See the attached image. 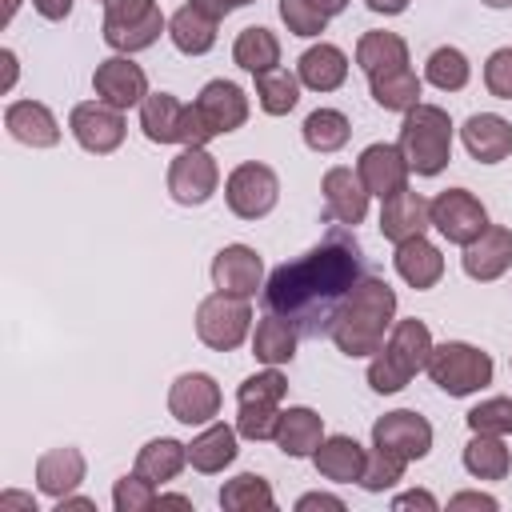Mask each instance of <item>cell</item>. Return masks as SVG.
<instances>
[{
    "mask_svg": "<svg viewBox=\"0 0 512 512\" xmlns=\"http://www.w3.org/2000/svg\"><path fill=\"white\" fill-rule=\"evenodd\" d=\"M284 392H288V380L268 364L264 372L248 376V380L236 388V404H276V408H280Z\"/></svg>",
    "mask_w": 512,
    "mask_h": 512,
    "instance_id": "cell-43",
    "label": "cell"
},
{
    "mask_svg": "<svg viewBox=\"0 0 512 512\" xmlns=\"http://www.w3.org/2000/svg\"><path fill=\"white\" fill-rule=\"evenodd\" d=\"M484 88L496 100H512V48H496L484 60Z\"/></svg>",
    "mask_w": 512,
    "mask_h": 512,
    "instance_id": "cell-47",
    "label": "cell"
},
{
    "mask_svg": "<svg viewBox=\"0 0 512 512\" xmlns=\"http://www.w3.org/2000/svg\"><path fill=\"white\" fill-rule=\"evenodd\" d=\"M92 92H96V100H104V104H112V108L124 112V108L144 104V96H148V76H144L140 64H132V60L120 52V56H108V60L96 64V72H92Z\"/></svg>",
    "mask_w": 512,
    "mask_h": 512,
    "instance_id": "cell-13",
    "label": "cell"
},
{
    "mask_svg": "<svg viewBox=\"0 0 512 512\" xmlns=\"http://www.w3.org/2000/svg\"><path fill=\"white\" fill-rule=\"evenodd\" d=\"M512 268V228L504 224H488L468 248H464V272L480 284L500 280Z\"/></svg>",
    "mask_w": 512,
    "mask_h": 512,
    "instance_id": "cell-18",
    "label": "cell"
},
{
    "mask_svg": "<svg viewBox=\"0 0 512 512\" xmlns=\"http://www.w3.org/2000/svg\"><path fill=\"white\" fill-rule=\"evenodd\" d=\"M188 4H196V8H200L204 16H212V20H224V16L236 8L232 0H188Z\"/></svg>",
    "mask_w": 512,
    "mask_h": 512,
    "instance_id": "cell-52",
    "label": "cell"
},
{
    "mask_svg": "<svg viewBox=\"0 0 512 512\" xmlns=\"http://www.w3.org/2000/svg\"><path fill=\"white\" fill-rule=\"evenodd\" d=\"M252 328V308L244 296H228V292H212L196 304V336L200 344H208L212 352H232L244 344Z\"/></svg>",
    "mask_w": 512,
    "mask_h": 512,
    "instance_id": "cell-7",
    "label": "cell"
},
{
    "mask_svg": "<svg viewBox=\"0 0 512 512\" xmlns=\"http://www.w3.org/2000/svg\"><path fill=\"white\" fill-rule=\"evenodd\" d=\"M196 108H200L204 124H208L216 136L236 132V128L248 120V96H244V88L232 84V80H208V84L200 88V96H196Z\"/></svg>",
    "mask_w": 512,
    "mask_h": 512,
    "instance_id": "cell-19",
    "label": "cell"
},
{
    "mask_svg": "<svg viewBox=\"0 0 512 512\" xmlns=\"http://www.w3.org/2000/svg\"><path fill=\"white\" fill-rule=\"evenodd\" d=\"M320 192H324V212H328L336 224H344V228L364 224L372 196H368L364 180H360L352 168H328L324 180H320Z\"/></svg>",
    "mask_w": 512,
    "mask_h": 512,
    "instance_id": "cell-17",
    "label": "cell"
},
{
    "mask_svg": "<svg viewBox=\"0 0 512 512\" xmlns=\"http://www.w3.org/2000/svg\"><path fill=\"white\" fill-rule=\"evenodd\" d=\"M372 448H384L400 460H424L432 452V424L412 412V408H396V412H384L376 424H372Z\"/></svg>",
    "mask_w": 512,
    "mask_h": 512,
    "instance_id": "cell-10",
    "label": "cell"
},
{
    "mask_svg": "<svg viewBox=\"0 0 512 512\" xmlns=\"http://www.w3.org/2000/svg\"><path fill=\"white\" fill-rule=\"evenodd\" d=\"M296 340H300V332H296L284 316L268 312V316L256 324V332H252V356H256L260 364L280 368V364H288V360L296 356Z\"/></svg>",
    "mask_w": 512,
    "mask_h": 512,
    "instance_id": "cell-31",
    "label": "cell"
},
{
    "mask_svg": "<svg viewBox=\"0 0 512 512\" xmlns=\"http://www.w3.org/2000/svg\"><path fill=\"white\" fill-rule=\"evenodd\" d=\"M216 184H220V168H216V156L208 148H184L168 164V192L184 208H196V204L212 200Z\"/></svg>",
    "mask_w": 512,
    "mask_h": 512,
    "instance_id": "cell-12",
    "label": "cell"
},
{
    "mask_svg": "<svg viewBox=\"0 0 512 512\" xmlns=\"http://www.w3.org/2000/svg\"><path fill=\"white\" fill-rule=\"evenodd\" d=\"M480 4H488V8H512V0H480Z\"/></svg>",
    "mask_w": 512,
    "mask_h": 512,
    "instance_id": "cell-59",
    "label": "cell"
},
{
    "mask_svg": "<svg viewBox=\"0 0 512 512\" xmlns=\"http://www.w3.org/2000/svg\"><path fill=\"white\" fill-rule=\"evenodd\" d=\"M232 4H236V8H244V4H256V0H232Z\"/></svg>",
    "mask_w": 512,
    "mask_h": 512,
    "instance_id": "cell-60",
    "label": "cell"
},
{
    "mask_svg": "<svg viewBox=\"0 0 512 512\" xmlns=\"http://www.w3.org/2000/svg\"><path fill=\"white\" fill-rule=\"evenodd\" d=\"M356 64L364 68V76H380L392 68L408 64V44L396 32H364L356 40Z\"/></svg>",
    "mask_w": 512,
    "mask_h": 512,
    "instance_id": "cell-33",
    "label": "cell"
},
{
    "mask_svg": "<svg viewBox=\"0 0 512 512\" xmlns=\"http://www.w3.org/2000/svg\"><path fill=\"white\" fill-rule=\"evenodd\" d=\"M220 508L224 512H272L276 508V496H272V484L264 476L240 472V476H232L220 488Z\"/></svg>",
    "mask_w": 512,
    "mask_h": 512,
    "instance_id": "cell-36",
    "label": "cell"
},
{
    "mask_svg": "<svg viewBox=\"0 0 512 512\" xmlns=\"http://www.w3.org/2000/svg\"><path fill=\"white\" fill-rule=\"evenodd\" d=\"M300 512H312V508H328V512H344V500L340 496H328V492H308L296 500Z\"/></svg>",
    "mask_w": 512,
    "mask_h": 512,
    "instance_id": "cell-50",
    "label": "cell"
},
{
    "mask_svg": "<svg viewBox=\"0 0 512 512\" xmlns=\"http://www.w3.org/2000/svg\"><path fill=\"white\" fill-rule=\"evenodd\" d=\"M84 480V452L64 444V448H48L40 460H36V488L52 500H64L80 488Z\"/></svg>",
    "mask_w": 512,
    "mask_h": 512,
    "instance_id": "cell-24",
    "label": "cell"
},
{
    "mask_svg": "<svg viewBox=\"0 0 512 512\" xmlns=\"http://www.w3.org/2000/svg\"><path fill=\"white\" fill-rule=\"evenodd\" d=\"M236 428H228V424H208L192 444H188V464L196 468V472H204V476H212V472H224L232 460H236Z\"/></svg>",
    "mask_w": 512,
    "mask_h": 512,
    "instance_id": "cell-29",
    "label": "cell"
},
{
    "mask_svg": "<svg viewBox=\"0 0 512 512\" xmlns=\"http://www.w3.org/2000/svg\"><path fill=\"white\" fill-rule=\"evenodd\" d=\"M216 24H220V20L204 16L196 4H184V8H176V12L168 16V36H172V44H176L184 56H204V52L216 44Z\"/></svg>",
    "mask_w": 512,
    "mask_h": 512,
    "instance_id": "cell-30",
    "label": "cell"
},
{
    "mask_svg": "<svg viewBox=\"0 0 512 512\" xmlns=\"http://www.w3.org/2000/svg\"><path fill=\"white\" fill-rule=\"evenodd\" d=\"M396 148L404 152L408 168L416 176H436L448 168L452 160V120L444 108L436 104H416L404 112V124H400V140Z\"/></svg>",
    "mask_w": 512,
    "mask_h": 512,
    "instance_id": "cell-4",
    "label": "cell"
},
{
    "mask_svg": "<svg viewBox=\"0 0 512 512\" xmlns=\"http://www.w3.org/2000/svg\"><path fill=\"white\" fill-rule=\"evenodd\" d=\"M100 4H104V0H100Z\"/></svg>",
    "mask_w": 512,
    "mask_h": 512,
    "instance_id": "cell-61",
    "label": "cell"
},
{
    "mask_svg": "<svg viewBox=\"0 0 512 512\" xmlns=\"http://www.w3.org/2000/svg\"><path fill=\"white\" fill-rule=\"evenodd\" d=\"M380 236L400 244V240H412V236H424V228L432 224V212H428V200L420 192H396L388 200H380Z\"/></svg>",
    "mask_w": 512,
    "mask_h": 512,
    "instance_id": "cell-22",
    "label": "cell"
},
{
    "mask_svg": "<svg viewBox=\"0 0 512 512\" xmlns=\"http://www.w3.org/2000/svg\"><path fill=\"white\" fill-rule=\"evenodd\" d=\"M68 128H72L76 144H80L84 152H96V156L116 152V148L124 144V132H128V128H124V112L112 108V104H104V100H84V104H76L72 116H68Z\"/></svg>",
    "mask_w": 512,
    "mask_h": 512,
    "instance_id": "cell-11",
    "label": "cell"
},
{
    "mask_svg": "<svg viewBox=\"0 0 512 512\" xmlns=\"http://www.w3.org/2000/svg\"><path fill=\"white\" fill-rule=\"evenodd\" d=\"M368 88H372V100L384 112H408V108L420 104V76L408 64L392 68V72H380V76H368Z\"/></svg>",
    "mask_w": 512,
    "mask_h": 512,
    "instance_id": "cell-34",
    "label": "cell"
},
{
    "mask_svg": "<svg viewBox=\"0 0 512 512\" xmlns=\"http://www.w3.org/2000/svg\"><path fill=\"white\" fill-rule=\"evenodd\" d=\"M372 12H380V16H400L404 8H408V0H364Z\"/></svg>",
    "mask_w": 512,
    "mask_h": 512,
    "instance_id": "cell-54",
    "label": "cell"
},
{
    "mask_svg": "<svg viewBox=\"0 0 512 512\" xmlns=\"http://www.w3.org/2000/svg\"><path fill=\"white\" fill-rule=\"evenodd\" d=\"M296 76H300V84L304 88H312V92H336L344 80H348V56L336 48V44H312L304 56H300V64H296Z\"/></svg>",
    "mask_w": 512,
    "mask_h": 512,
    "instance_id": "cell-26",
    "label": "cell"
},
{
    "mask_svg": "<svg viewBox=\"0 0 512 512\" xmlns=\"http://www.w3.org/2000/svg\"><path fill=\"white\" fill-rule=\"evenodd\" d=\"M156 500H160V496H156V484L144 480L140 472L120 476V480L112 484V504H116V512H144V508H152Z\"/></svg>",
    "mask_w": 512,
    "mask_h": 512,
    "instance_id": "cell-44",
    "label": "cell"
},
{
    "mask_svg": "<svg viewBox=\"0 0 512 512\" xmlns=\"http://www.w3.org/2000/svg\"><path fill=\"white\" fill-rule=\"evenodd\" d=\"M0 64H4L0 92H12V84H16V52H12V48H4V52H0Z\"/></svg>",
    "mask_w": 512,
    "mask_h": 512,
    "instance_id": "cell-53",
    "label": "cell"
},
{
    "mask_svg": "<svg viewBox=\"0 0 512 512\" xmlns=\"http://www.w3.org/2000/svg\"><path fill=\"white\" fill-rule=\"evenodd\" d=\"M404 468H408V460H400V456H392V452H384V448H372L356 484H360L364 492H384V488H396V484L404 480Z\"/></svg>",
    "mask_w": 512,
    "mask_h": 512,
    "instance_id": "cell-41",
    "label": "cell"
},
{
    "mask_svg": "<svg viewBox=\"0 0 512 512\" xmlns=\"http://www.w3.org/2000/svg\"><path fill=\"white\" fill-rule=\"evenodd\" d=\"M392 264H396L400 280H404L408 288H416V292L436 288V284H440V276H444V256H440V248H436L432 240H424V236L400 240V244H396Z\"/></svg>",
    "mask_w": 512,
    "mask_h": 512,
    "instance_id": "cell-23",
    "label": "cell"
},
{
    "mask_svg": "<svg viewBox=\"0 0 512 512\" xmlns=\"http://www.w3.org/2000/svg\"><path fill=\"white\" fill-rule=\"evenodd\" d=\"M428 212H432V228L460 248H468L488 228V208L468 188H444L436 200H428Z\"/></svg>",
    "mask_w": 512,
    "mask_h": 512,
    "instance_id": "cell-9",
    "label": "cell"
},
{
    "mask_svg": "<svg viewBox=\"0 0 512 512\" xmlns=\"http://www.w3.org/2000/svg\"><path fill=\"white\" fill-rule=\"evenodd\" d=\"M364 460H368V452H364L352 436H324L320 448L312 452L316 472H320L324 480H336V484H352V480H360Z\"/></svg>",
    "mask_w": 512,
    "mask_h": 512,
    "instance_id": "cell-27",
    "label": "cell"
},
{
    "mask_svg": "<svg viewBox=\"0 0 512 512\" xmlns=\"http://www.w3.org/2000/svg\"><path fill=\"white\" fill-rule=\"evenodd\" d=\"M168 412L180 424H212L220 412V384L208 372H184L168 388Z\"/></svg>",
    "mask_w": 512,
    "mask_h": 512,
    "instance_id": "cell-15",
    "label": "cell"
},
{
    "mask_svg": "<svg viewBox=\"0 0 512 512\" xmlns=\"http://www.w3.org/2000/svg\"><path fill=\"white\" fill-rule=\"evenodd\" d=\"M468 76H472V64H468V56H464L460 48H452V44L436 48V52L428 56V64H424V80H428L432 88H440V92H460V88L468 84Z\"/></svg>",
    "mask_w": 512,
    "mask_h": 512,
    "instance_id": "cell-40",
    "label": "cell"
},
{
    "mask_svg": "<svg viewBox=\"0 0 512 512\" xmlns=\"http://www.w3.org/2000/svg\"><path fill=\"white\" fill-rule=\"evenodd\" d=\"M396 324V292L380 276H364L340 304L328 336L344 356H376Z\"/></svg>",
    "mask_w": 512,
    "mask_h": 512,
    "instance_id": "cell-2",
    "label": "cell"
},
{
    "mask_svg": "<svg viewBox=\"0 0 512 512\" xmlns=\"http://www.w3.org/2000/svg\"><path fill=\"white\" fill-rule=\"evenodd\" d=\"M16 8H20V0H4V12H0V24H12V16H16Z\"/></svg>",
    "mask_w": 512,
    "mask_h": 512,
    "instance_id": "cell-58",
    "label": "cell"
},
{
    "mask_svg": "<svg viewBox=\"0 0 512 512\" xmlns=\"http://www.w3.org/2000/svg\"><path fill=\"white\" fill-rule=\"evenodd\" d=\"M392 508H396V512H404V508H424V512H436L440 504H436V496H432V492L416 488V492H400V496L392 500Z\"/></svg>",
    "mask_w": 512,
    "mask_h": 512,
    "instance_id": "cell-48",
    "label": "cell"
},
{
    "mask_svg": "<svg viewBox=\"0 0 512 512\" xmlns=\"http://www.w3.org/2000/svg\"><path fill=\"white\" fill-rule=\"evenodd\" d=\"M312 4H316L324 16H340V12L348 8V0H312Z\"/></svg>",
    "mask_w": 512,
    "mask_h": 512,
    "instance_id": "cell-56",
    "label": "cell"
},
{
    "mask_svg": "<svg viewBox=\"0 0 512 512\" xmlns=\"http://www.w3.org/2000/svg\"><path fill=\"white\" fill-rule=\"evenodd\" d=\"M4 128L12 140H20L28 148H56L60 144V124H56L52 108L40 100H12L4 108Z\"/></svg>",
    "mask_w": 512,
    "mask_h": 512,
    "instance_id": "cell-21",
    "label": "cell"
},
{
    "mask_svg": "<svg viewBox=\"0 0 512 512\" xmlns=\"http://www.w3.org/2000/svg\"><path fill=\"white\" fill-rule=\"evenodd\" d=\"M56 508H60V512H64V508H84V512H88V508H96V504L84 500V496H64V500H56Z\"/></svg>",
    "mask_w": 512,
    "mask_h": 512,
    "instance_id": "cell-57",
    "label": "cell"
},
{
    "mask_svg": "<svg viewBox=\"0 0 512 512\" xmlns=\"http://www.w3.org/2000/svg\"><path fill=\"white\" fill-rule=\"evenodd\" d=\"M188 464V444L172 440V436H156L136 452V472L152 484H168L180 476V468Z\"/></svg>",
    "mask_w": 512,
    "mask_h": 512,
    "instance_id": "cell-32",
    "label": "cell"
},
{
    "mask_svg": "<svg viewBox=\"0 0 512 512\" xmlns=\"http://www.w3.org/2000/svg\"><path fill=\"white\" fill-rule=\"evenodd\" d=\"M212 284H216V292L252 300L256 288H264V260H260V252L248 248V244H224L212 256Z\"/></svg>",
    "mask_w": 512,
    "mask_h": 512,
    "instance_id": "cell-14",
    "label": "cell"
},
{
    "mask_svg": "<svg viewBox=\"0 0 512 512\" xmlns=\"http://www.w3.org/2000/svg\"><path fill=\"white\" fill-rule=\"evenodd\" d=\"M224 200H228L232 216H240V220H260V216H268V212L276 208V200H280V176H276L268 164H260V160H244V164H236V168L228 172V180H224Z\"/></svg>",
    "mask_w": 512,
    "mask_h": 512,
    "instance_id": "cell-8",
    "label": "cell"
},
{
    "mask_svg": "<svg viewBox=\"0 0 512 512\" xmlns=\"http://www.w3.org/2000/svg\"><path fill=\"white\" fill-rule=\"evenodd\" d=\"M104 44L132 56L140 48H152L160 32H168L164 12L156 0H104Z\"/></svg>",
    "mask_w": 512,
    "mask_h": 512,
    "instance_id": "cell-6",
    "label": "cell"
},
{
    "mask_svg": "<svg viewBox=\"0 0 512 512\" xmlns=\"http://www.w3.org/2000/svg\"><path fill=\"white\" fill-rule=\"evenodd\" d=\"M428 356H432V332H428V324L416 320V316L412 320H396L392 332H388V340L380 344V352L368 364L372 392H380V396L400 392L416 372L428 368Z\"/></svg>",
    "mask_w": 512,
    "mask_h": 512,
    "instance_id": "cell-3",
    "label": "cell"
},
{
    "mask_svg": "<svg viewBox=\"0 0 512 512\" xmlns=\"http://www.w3.org/2000/svg\"><path fill=\"white\" fill-rule=\"evenodd\" d=\"M0 508H24V512H36V500H32V496H20V492H4V496H0Z\"/></svg>",
    "mask_w": 512,
    "mask_h": 512,
    "instance_id": "cell-55",
    "label": "cell"
},
{
    "mask_svg": "<svg viewBox=\"0 0 512 512\" xmlns=\"http://www.w3.org/2000/svg\"><path fill=\"white\" fill-rule=\"evenodd\" d=\"M232 60H236L244 72H252V76H256V72H268V68L280 64V40H276L268 28L252 24V28H244V32L236 36Z\"/></svg>",
    "mask_w": 512,
    "mask_h": 512,
    "instance_id": "cell-38",
    "label": "cell"
},
{
    "mask_svg": "<svg viewBox=\"0 0 512 512\" xmlns=\"http://www.w3.org/2000/svg\"><path fill=\"white\" fill-rule=\"evenodd\" d=\"M432 384L448 396H472L480 388L492 384V356L476 344H464V340H444V344H432V356H428V368Z\"/></svg>",
    "mask_w": 512,
    "mask_h": 512,
    "instance_id": "cell-5",
    "label": "cell"
},
{
    "mask_svg": "<svg viewBox=\"0 0 512 512\" xmlns=\"http://www.w3.org/2000/svg\"><path fill=\"white\" fill-rule=\"evenodd\" d=\"M32 8H36L44 20H68L72 0H32Z\"/></svg>",
    "mask_w": 512,
    "mask_h": 512,
    "instance_id": "cell-51",
    "label": "cell"
},
{
    "mask_svg": "<svg viewBox=\"0 0 512 512\" xmlns=\"http://www.w3.org/2000/svg\"><path fill=\"white\" fill-rule=\"evenodd\" d=\"M364 276V248L356 232L336 224L304 256L272 268L264 284V308L284 316L300 336H328L344 296Z\"/></svg>",
    "mask_w": 512,
    "mask_h": 512,
    "instance_id": "cell-1",
    "label": "cell"
},
{
    "mask_svg": "<svg viewBox=\"0 0 512 512\" xmlns=\"http://www.w3.org/2000/svg\"><path fill=\"white\" fill-rule=\"evenodd\" d=\"M464 468L476 480H504L512 468V456L504 448V436H488V432H472V440L464 444Z\"/></svg>",
    "mask_w": 512,
    "mask_h": 512,
    "instance_id": "cell-35",
    "label": "cell"
},
{
    "mask_svg": "<svg viewBox=\"0 0 512 512\" xmlns=\"http://www.w3.org/2000/svg\"><path fill=\"white\" fill-rule=\"evenodd\" d=\"M300 132H304V144L312 152H340L348 144V136H352V124L336 108H316V112L304 116V128Z\"/></svg>",
    "mask_w": 512,
    "mask_h": 512,
    "instance_id": "cell-39",
    "label": "cell"
},
{
    "mask_svg": "<svg viewBox=\"0 0 512 512\" xmlns=\"http://www.w3.org/2000/svg\"><path fill=\"white\" fill-rule=\"evenodd\" d=\"M280 20L292 36H320L328 28V16L312 0H280Z\"/></svg>",
    "mask_w": 512,
    "mask_h": 512,
    "instance_id": "cell-46",
    "label": "cell"
},
{
    "mask_svg": "<svg viewBox=\"0 0 512 512\" xmlns=\"http://www.w3.org/2000/svg\"><path fill=\"white\" fill-rule=\"evenodd\" d=\"M464 420H468L472 432L508 436V432H512V400H508V396H488V400H480Z\"/></svg>",
    "mask_w": 512,
    "mask_h": 512,
    "instance_id": "cell-42",
    "label": "cell"
},
{
    "mask_svg": "<svg viewBox=\"0 0 512 512\" xmlns=\"http://www.w3.org/2000/svg\"><path fill=\"white\" fill-rule=\"evenodd\" d=\"M460 140L472 160L480 164H500L512 156V124L496 112H472L460 128Z\"/></svg>",
    "mask_w": 512,
    "mask_h": 512,
    "instance_id": "cell-20",
    "label": "cell"
},
{
    "mask_svg": "<svg viewBox=\"0 0 512 512\" xmlns=\"http://www.w3.org/2000/svg\"><path fill=\"white\" fill-rule=\"evenodd\" d=\"M448 508H452V512H460V508H484V512H496L500 504H496V496H484V492H456V496L448 500Z\"/></svg>",
    "mask_w": 512,
    "mask_h": 512,
    "instance_id": "cell-49",
    "label": "cell"
},
{
    "mask_svg": "<svg viewBox=\"0 0 512 512\" xmlns=\"http://www.w3.org/2000/svg\"><path fill=\"white\" fill-rule=\"evenodd\" d=\"M256 104L268 116H288L300 104V76L288 68H268L256 72Z\"/></svg>",
    "mask_w": 512,
    "mask_h": 512,
    "instance_id": "cell-37",
    "label": "cell"
},
{
    "mask_svg": "<svg viewBox=\"0 0 512 512\" xmlns=\"http://www.w3.org/2000/svg\"><path fill=\"white\" fill-rule=\"evenodd\" d=\"M408 172L412 168H408V160H404V152L396 144H368L360 152V160H356V176L364 180L368 196H376V200H388V196L404 192L408 188Z\"/></svg>",
    "mask_w": 512,
    "mask_h": 512,
    "instance_id": "cell-16",
    "label": "cell"
},
{
    "mask_svg": "<svg viewBox=\"0 0 512 512\" xmlns=\"http://www.w3.org/2000/svg\"><path fill=\"white\" fill-rule=\"evenodd\" d=\"M324 440V420L320 412L296 404V408H280V424H276V448L292 460H304L320 448Z\"/></svg>",
    "mask_w": 512,
    "mask_h": 512,
    "instance_id": "cell-25",
    "label": "cell"
},
{
    "mask_svg": "<svg viewBox=\"0 0 512 512\" xmlns=\"http://www.w3.org/2000/svg\"><path fill=\"white\" fill-rule=\"evenodd\" d=\"M276 424H280V408L276 404H240L236 432L244 440H276Z\"/></svg>",
    "mask_w": 512,
    "mask_h": 512,
    "instance_id": "cell-45",
    "label": "cell"
},
{
    "mask_svg": "<svg viewBox=\"0 0 512 512\" xmlns=\"http://www.w3.org/2000/svg\"><path fill=\"white\" fill-rule=\"evenodd\" d=\"M184 108L172 92H148L140 104V128L152 144H180L184 132Z\"/></svg>",
    "mask_w": 512,
    "mask_h": 512,
    "instance_id": "cell-28",
    "label": "cell"
}]
</instances>
